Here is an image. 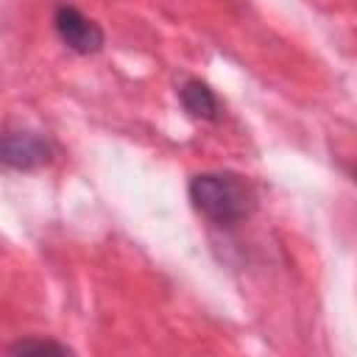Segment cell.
Masks as SVG:
<instances>
[{
    "instance_id": "1",
    "label": "cell",
    "mask_w": 357,
    "mask_h": 357,
    "mask_svg": "<svg viewBox=\"0 0 357 357\" xmlns=\"http://www.w3.org/2000/svg\"><path fill=\"white\" fill-rule=\"evenodd\" d=\"M192 206L218 226H231L251 215L254 190L234 173H198L190 178Z\"/></svg>"
},
{
    "instance_id": "2",
    "label": "cell",
    "mask_w": 357,
    "mask_h": 357,
    "mask_svg": "<svg viewBox=\"0 0 357 357\" xmlns=\"http://www.w3.org/2000/svg\"><path fill=\"white\" fill-rule=\"evenodd\" d=\"M53 145L33 131L0 134V165L11 170H39L50 165Z\"/></svg>"
},
{
    "instance_id": "3",
    "label": "cell",
    "mask_w": 357,
    "mask_h": 357,
    "mask_svg": "<svg viewBox=\"0 0 357 357\" xmlns=\"http://www.w3.org/2000/svg\"><path fill=\"white\" fill-rule=\"evenodd\" d=\"M53 22H56L59 39L70 50H75V53H95V50H100V45H103L100 25L92 22L89 17H84L75 6H59Z\"/></svg>"
},
{
    "instance_id": "4",
    "label": "cell",
    "mask_w": 357,
    "mask_h": 357,
    "mask_svg": "<svg viewBox=\"0 0 357 357\" xmlns=\"http://www.w3.org/2000/svg\"><path fill=\"white\" fill-rule=\"evenodd\" d=\"M178 98H181V106L192 114V117H201V120H215L218 112H220V103L215 98V92L204 84V81H187L181 89H178Z\"/></svg>"
},
{
    "instance_id": "5",
    "label": "cell",
    "mask_w": 357,
    "mask_h": 357,
    "mask_svg": "<svg viewBox=\"0 0 357 357\" xmlns=\"http://www.w3.org/2000/svg\"><path fill=\"white\" fill-rule=\"evenodd\" d=\"M8 351H14V354H31V351H56V354H67L70 349L61 346V343H53V340H20V343H14Z\"/></svg>"
}]
</instances>
